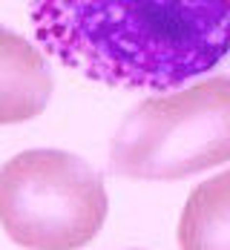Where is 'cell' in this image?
I'll return each mask as SVG.
<instances>
[{
	"label": "cell",
	"instance_id": "cell-4",
	"mask_svg": "<svg viewBox=\"0 0 230 250\" xmlns=\"http://www.w3.org/2000/svg\"><path fill=\"white\" fill-rule=\"evenodd\" d=\"M52 72L43 52L12 29L0 32V124L38 118L52 98Z\"/></svg>",
	"mask_w": 230,
	"mask_h": 250
},
{
	"label": "cell",
	"instance_id": "cell-2",
	"mask_svg": "<svg viewBox=\"0 0 230 250\" xmlns=\"http://www.w3.org/2000/svg\"><path fill=\"white\" fill-rule=\"evenodd\" d=\"M230 161V75L141 101L109 141V170L135 181H179Z\"/></svg>",
	"mask_w": 230,
	"mask_h": 250
},
{
	"label": "cell",
	"instance_id": "cell-5",
	"mask_svg": "<svg viewBox=\"0 0 230 250\" xmlns=\"http://www.w3.org/2000/svg\"><path fill=\"white\" fill-rule=\"evenodd\" d=\"M179 248L230 250V170L193 187L179 219Z\"/></svg>",
	"mask_w": 230,
	"mask_h": 250
},
{
	"label": "cell",
	"instance_id": "cell-3",
	"mask_svg": "<svg viewBox=\"0 0 230 250\" xmlns=\"http://www.w3.org/2000/svg\"><path fill=\"white\" fill-rule=\"evenodd\" d=\"M101 173L63 150H26L0 173L6 236L32 250H69L98 236L106 219Z\"/></svg>",
	"mask_w": 230,
	"mask_h": 250
},
{
	"label": "cell",
	"instance_id": "cell-1",
	"mask_svg": "<svg viewBox=\"0 0 230 250\" xmlns=\"http://www.w3.org/2000/svg\"><path fill=\"white\" fill-rule=\"evenodd\" d=\"M41 49L106 86L170 92L230 58V0H29Z\"/></svg>",
	"mask_w": 230,
	"mask_h": 250
}]
</instances>
